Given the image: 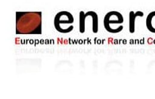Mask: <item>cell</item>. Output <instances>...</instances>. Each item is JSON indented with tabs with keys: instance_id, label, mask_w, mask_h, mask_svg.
<instances>
[{
	"instance_id": "obj_1",
	"label": "cell",
	"mask_w": 155,
	"mask_h": 99,
	"mask_svg": "<svg viewBox=\"0 0 155 99\" xmlns=\"http://www.w3.org/2000/svg\"><path fill=\"white\" fill-rule=\"evenodd\" d=\"M16 33L21 35L42 34V13L17 12Z\"/></svg>"
},
{
	"instance_id": "obj_2",
	"label": "cell",
	"mask_w": 155,
	"mask_h": 99,
	"mask_svg": "<svg viewBox=\"0 0 155 99\" xmlns=\"http://www.w3.org/2000/svg\"><path fill=\"white\" fill-rule=\"evenodd\" d=\"M74 18L71 13L66 11H62L57 13L54 18V26L56 31L60 33H66L65 29L63 25H73Z\"/></svg>"
},
{
	"instance_id": "obj_3",
	"label": "cell",
	"mask_w": 155,
	"mask_h": 99,
	"mask_svg": "<svg viewBox=\"0 0 155 99\" xmlns=\"http://www.w3.org/2000/svg\"><path fill=\"white\" fill-rule=\"evenodd\" d=\"M124 21V18L122 14L118 11H112L108 12L104 18V29L106 31L110 33H115L113 25H122Z\"/></svg>"
},
{
	"instance_id": "obj_4",
	"label": "cell",
	"mask_w": 155,
	"mask_h": 99,
	"mask_svg": "<svg viewBox=\"0 0 155 99\" xmlns=\"http://www.w3.org/2000/svg\"><path fill=\"white\" fill-rule=\"evenodd\" d=\"M144 13L143 11H138L135 12L131 11L129 13V32L130 33H134L135 31V20L138 17H143Z\"/></svg>"
},
{
	"instance_id": "obj_5",
	"label": "cell",
	"mask_w": 155,
	"mask_h": 99,
	"mask_svg": "<svg viewBox=\"0 0 155 99\" xmlns=\"http://www.w3.org/2000/svg\"><path fill=\"white\" fill-rule=\"evenodd\" d=\"M146 25L150 32L155 33V11H152L147 15Z\"/></svg>"
},
{
	"instance_id": "obj_6",
	"label": "cell",
	"mask_w": 155,
	"mask_h": 99,
	"mask_svg": "<svg viewBox=\"0 0 155 99\" xmlns=\"http://www.w3.org/2000/svg\"><path fill=\"white\" fill-rule=\"evenodd\" d=\"M89 15H90L92 18V31L94 33H97L99 30V19L98 15L95 11H88Z\"/></svg>"
},
{
	"instance_id": "obj_7",
	"label": "cell",
	"mask_w": 155,
	"mask_h": 99,
	"mask_svg": "<svg viewBox=\"0 0 155 99\" xmlns=\"http://www.w3.org/2000/svg\"><path fill=\"white\" fill-rule=\"evenodd\" d=\"M86 15L83 11L79 12V32L80 33H84L86 31Z\"/></svg>"
}]
</instances>
